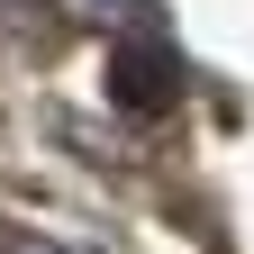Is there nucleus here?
Here are the masks:
<instances>
[{"instance_id": "obj_1", "label": "nucleus", "mask_w": 254, "mask_h": 254, "mask_svg": "<svg viewBox=\"0 0 254 254\" xmlns=\"http://www.w3.org/2000/svg\"><path fill=\"white\" fill-rule=\"evenodd\" d=\"M109 100H118V109H136V118H164V109L182 100V64H173V46L127 37V46L109 55Z\"/></svg>"}, {"instance_id": "obj_2", "label": "nucleus", "mask_w": 254, "mask_h": 254, "mask_svg": "<svg viewBox=\"0 0 254 254\" xmlns=\"http://www.w3.org/2000/svg\"><path fill=\"white\" fill-rule=\"evenodd\" d=\"M55 9L82 27H154V0H55Z\"/></svg>"}, {"instance_id": "obj_3", "label": "nucleus", "mask_w": 254, "mask_h": 254, "mask_svg": "<svg viewBox=\"0 0 254 254\" xmlns=\"http://www.w3.org/2000/svg\"><path fill=\"white\" fill-rule=\"evenodd\" d=\"M0 254H46V245H27V236H0Z\"/></svg>"}]
</instances>
